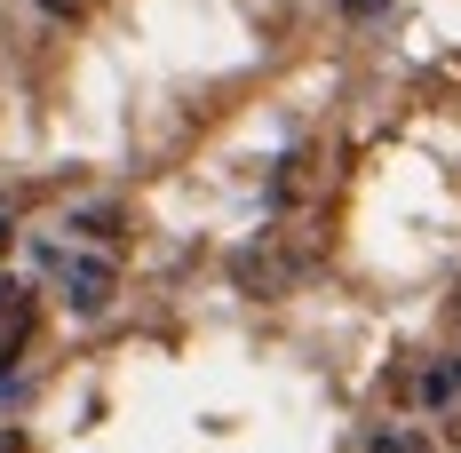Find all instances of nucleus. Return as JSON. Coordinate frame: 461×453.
<instances>
[{"mask_svg": "<svg viewBox=\"0 0 461 453\" xmlns=\"http://www.w3.org/2000/svg\"><path fill=\"white\" fill-rule=\"evenodd\" d=\"M446 438H454V446H461V413H454V421H446Z\"/></svg>", "mask_w": 461, "mask_h": 453, "instance_id": "10", "label": "nucleus"}, {"mask_svg": "<svg viewBox=\"0 0 461 453\" xmlns=\"http://www.w3.org/2000/svg\"><path fill=\"white\" fill-rule=\"evenodd\" d=\"M32 342V286H0V366L24 358Z\"/></svg>", "mask_w": 461, "mask_h": 453, "instance_id": "1", "label": "nucleus"}, {"mask_svg": "<svg viewBox=\"0 0 461 453\" xmlns=\"http://www.w3.org/2000/svg\"><path fill=\"white\" fill-rule=\"evenodd\" d=\"M239 278H247L255 294H278V286L294 278V263H278V255H247V263H239Z\"/></svg>", "mask_w": 461, "mask_h": 453, "instance_id": "4", "label": "nucleus"}, {"mask_svg": "<svg viewBox=\"0 0 461 453\" xmlns=\"http://www.w3.org/2000/svg\"><path fill=\"white\" fill-rule=\"evenodd\" d=\"M0 453H32V446H24V438H16V430H0Z\"/></svg>", "mask_w": 461, "mask_h": 453, "instance_id": "7", "label": "nucleus"}, {"mask_svg": "<svg viewBox=\"0 0 461 453\" xmlns=\"http://www.w3.org/2000/svg\"><path fill=\"white\" fill-rule=\"evenodd\" d=\"M311 183H319V159H311V151H294V159L278 168L271 199H278V207H294V199H311Z\"/></svg>", "mask_w": 461, "mask_h": 453, "instance_id": "3", "label": "nucleus"}, {"mask_svg": "<svg viewBox=\"0 0 461 453\" xmlns=\"http://www.w3.org/2000/svg\"><path fill=\"white\" fill-rule=\"evenodd\" d=\"M454 326H461V286H454Z\"/></svg>", "mask_w": 461, "mask_h": 453, "instance_id": "11", "label": "nucleus"}, {"mask_svg": "<svg viewBox=\"0 0 461 453\" xmlns=\"http://www.w3.org/2000/svg\"><path fill=\"white\" fill-rule=\"evenodd\" d=\"M48 16H80V0H41Z\"/></svg>", "mask_w": 461, "mask_h": 453, "instance_id": "6", "label": "nucleus"}, {"mask_svg": "<svg viewBox=\"0 0 461 453\" xmlns=\"http://www.w3.org/2000/svg\"><path fill=\"white\" fill-rule=\"evenodd\" d=\"M374 8H382V0H350V16H374Z\"/></svg>", "mask_w": 461, "mask_h": 453, "instance_id": "9", "label": "nucleus"}, {"mask_svg": "<svg viewBox=\"0 0 461 453\" xmlns=\"http://www.w3.org/2000/svg\"><path fill=\"white\" fill-rule=\"evenodd\" d=\"M8 247H16V231H8V215H0V255H8Z\"/></svg>", "mask_w": 461, "mask_h": 453, "instance_id": "8", "label": "nucleus"}, {"mask_svg": "<svg viewBox=\"0 0 461 453\" xmlns=\"http://www.w3.org/2000/svg\"><path fill=\"white\" fill-rule=\"evenodd\" d=\"M374 453H429V438H414V430H382Z\"/></svg>", "mask_w": 461, "mask_h": 453, "instance_id": "5", "label": "nucleus"}, {"mask_svg": "<svg viewBox=\"0 0 461 453\" xmlns=\"http://www.w3.org/2000/svg\"><path fill=\"white\" fill-rule=\"evenodd\" d=\"M64 286H72V311H104V303L120 294L112 263H64Z\"/></svg>", "mask_w": 461, "mask_h": 453, "instance_id": "2", "label": "nucleus"}]
</instances>
